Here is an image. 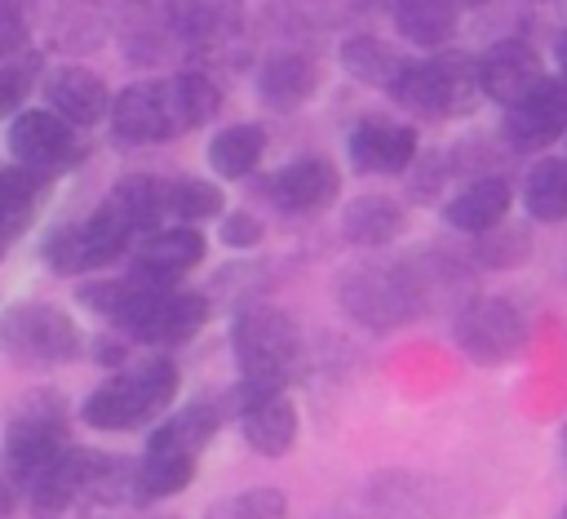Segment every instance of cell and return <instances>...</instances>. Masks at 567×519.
Listing matches in <instances>:
<instances>
[{
    "instance_id": "obj_19",
    "label": "cell",
    "mask_w": 567,
    "mask_h": 519,
    "mask_svg": "<svg viewBox=\"0 0 567 519\" xmlns=\"http://www.w3.org/2000/svg\"><path fill=\"white\" fill-rule=\"evenodd\" d=\"M403 262H408V271H412V284H416L425 311H443V306L461 311V306L470 302L474 271H470V262H461L456 253H447V248H421V253H412V257H403Z\"/></svg>"
},
{
    "instance_id": "obj_10",
    "label": "cell",
    "mask_w": 567,
    "mask_h": 519,
    "mask_svg": "<svg viewBox=\"0 0 567 519\" xmlns=\"http://www.w3.org/2000/svg\"><path fill=\"white\" fill-rule=\"evenodd\" d=\"M505 142L514 151H540L554 138L567 133V80L563 75H545L523 102L505 106V124H501Z\"/></svg>"
},
{
    "instance_id": "obj_9",
    "label": "cell",
    "mask_w": 567,
    "mask_h": 519,
    "mask_svg": "<svg viewBox=\"0 0 567 519\" xmlns=\"http://www.w3.org/2000/svg\"><path fill=\"white\" fill-rule=\"evenodd\" d=\"M4 146H9V155H13L18 169L40 173V177L62 173V169L80 155L75 129H71L66 120H58L49 106L18 111L13 124H9V133H4Z\"/></svg>"
},
{
    "instance_id": "obj_36",
    "label": "cell",
    "mask_w": 567,
    "mask_h": 519,
    "mask_svg": "<svg viewBox=\"0 0 567 519\" xmlns=\"http://www.w3.org/2000/svg\"><path fill=\"white\" fill-rule=\"evenodd\" d=\"M164 213H173L182 226H195V222L221 213V191L213 182H204V177L164 182Z\"/></svg>"
},
{
    "instance_id": "obj_5",
    "label": "cell",
    "mask_w": 567,
    "mask_h": 519,
    "mask_svg": "<svg viewBox=\"0 0 567 519\" xmlns=\"http://www.w3.org/2000/svg\"><path fill=\"white\" fill-rule=\"evenodd\" d=\"M394 102H403L416 115L430 120H447V115H465L478 102V58L465 53H434L421 62H408V71L399 75V84L390 89Z\"/></svg>"
},
{
    "instance_id": "obj_14",
    "label": "cell",
    "mask_w": 567,
    "mask_h": 519,
    "mask_svg": "<svg viewBox=\"0 0 567 519\" xmlns=\"http://www.w3.org/2000/svg\"><path fill=\"white\" fill-rule=\"evenodd\" d=\"M208 297L204 293H164L142 306V315L128 324V337L142 346H186L204 324H208Z\"/></svg>"
},
{
    "instance_id": "obj_2",
    "label": "cell",
    "mask_w": 567,
    "mask_h": 519,
    "mask_svg": "<svg viewBox=\"0 0 567 519\" xmlns=\"http://www.w3.org/2000/svg\"><path fill=\"white\" fill-rule=\"evenodd\" d=\"M173 395H177V364L155 355V359L111 373L80 404V417L93 430H142L173 404Z\"/></svg>"
},
{
    "instance_id": "obj_29",
    "label": "cell",
    "mask_w": 567,
    "mask_h": 519,
    "mask_svg": "<svg viewBox=\"0 0 567 519\" xmlns=\"http://www.w3.org/2000/svg\"><path fill=\"white\" fill-rule=\"evenodd\" d=\"M190 479H195V457H190V452L146 444L142 461H137V506L177 497V492L190 488Z\"/></svg>"
},
{
    "instance_id": "obj_21",
    "label": "cell",
    "mask_w": 567,
    "mask_h": 519,
    "mask_svg": "<svg viewBox=\"0 0 567 519\" xmlns=\"http://www.w3.org/2000/svg\"><path fill=\"white\" fill-rule=\"evenodd\" d=\"M509 213V182L496 173H483L474 182H465L447 204H443V222L461 235H483L492 226H501Z\"/></svg>"
},
{
    "instance_id": "obj_13",
    "label": "cell",
    "mask_w": 567,
    "mask_h": 519,
    "mask_svg": "<svg viewBox=\"0 0 567 519\" xmlns=\"http://www.w3.org/2000/svg\"><path fill=\"white\" fill-rule=\"evenodd\" d=\"M545 80V67H540V53L527 44V40H496L483 58H478V89L483 98L501 102V106H514L523 102L536 84Z\"/></svg>"
},
{
    "instance_id": "obj_38",
    "label": "cell",
    "mask_w": 567,
    "mask_h": 519,
    "mask_svg": "<svg viewBox=\"0 0 567 519\" xmlns=\"http://www.w3.org/2000/svg\"><path fill=\"white\" fill-rule=\"evenodd\" d=\"M204 519H288V497L279 488H248L213 501Z\"/></svg>"
},
{
    "instance_id": "obj_43",
    "label": "cell",
    "mask_w": 567,
    "mask_h": 519,
    "mask_svg": "<svg viewBox=\"0 0 567 519\" xmlns=\"http://www.w3.org/2000/svg\"><path fill=\"white\" fill-rule=\"evenodd\" d=\"M0 13H13V18H35V0H0Z\"/></svg>"
},
{
    "instance_id": "obj_4",
    "label": "cell",
    "mask_w": 567,
    "mask_h": 519,
    "mask_svg": "<svg viewBox=\"0 0 567 519\" xmlns=\"http://www.w3.org/2000/svg\"><path fill=\"white\" fill-rule=\"evenodd\" d=\"M66 444H71L66 439V404L53 390L27 395V404L13 408L9 430H4V448H0L4 479L13 488H27Z\"/></svg>"
},
{
    "instance_id": "obj_8",
    "label": "cell",
    "mask_w": 567,
    "mask_h": 519,
    "mask_svg": "<svg viewBox=\"0 0 567 519\" xmlns=\"http://www.w3.org/2000/svg\"><path fill=\"white\" fill-rule=\"evenodd\" d=\"M133 244V235L106 213V208H93L84 222L75 226H58L49 240H44V262L49 271L58 275H84V271H102L111 266L115 257H124Z\"/></svg>"
},
{
    "instance_id": "obj_17",
    "label": "cell",
    "mask_w": 567,
    "mask_h": 519,
    "mask_svg": "<svg viewBox=\"0 0 567 519\" xmlns=\"http://www.w3.org/2000/svg\"><path fill=\"white\" fill-rule=\"evenodd\" d=\"M244 22L239 0H164V27L190 49L226 44Z\"/></svg>"
},
{
    "instance_id": "obj_41",
    "label": "cell",
    "mask_w": 567,
    "mask_h": 519,
    "mask_svg": "<svg viewBox=\"0 0 567 519\" xmlns=\"http://www.w3.org/2000/svg\"><path fill=\"white\" fill-rule=\"evenodd\" d=\"M27 44H31V18L0 13V67H4V58H18Z\"/></svg>"
},
{
    "instance_id": "obj_7",
    "label": "cell",
    "mask_w": 567,
    "mask_h": 519,
    "mask_svg": "<svg viewBox=\"0 0 567 519\" xmlns=\"http://www.w3.org/2000/svg\"><path fill=\"white\" fill-rule=\"evenodd\" d=\"M452 342L470 364L496 368L523 355L527 319L509 297H470L452 319Z\"/></svg>"
},
{
    "instance_id": "obj_35",
    "label": "cell",
    "mask_w": 567,
    "mask_h": 519,
    "mask_svg": "<svg viewBox=\"0 0 567 519\" xmlns=\"http://www.w3.org/2000/svg\"><path fill=\"white\" fill-rule=\"evenodd\" d=\"M523 204L536 222H567V155H545L527 169Z\"/></svg>"
},
{
    "instance_id": "obj_34",
    "label": "cell",
    "mask_w": 567,
    "mask_h": 519,
    "mask_svg": "<svg viewBox=\"0 0 567 519\" xmlns=\"http://www.w3.org/2000/svg\"><path fill=\"white\" fill-rule=\"evenodd\" d=\"M261 155H266V129L261 124H230L208 142V164L226 182H239V177L257 173Z\"/></svg>"
},
{
    "instance_id": "obj_30",
    "label": "cell",
    "mask_w": 567,
    "mask_h": 519,
    "mask_svg": "<svg viewBox=\"0 0 567 519\" xmlns=\"http://www.w3.org/2000/svg\"><path fill=\"white\" fill-rule=\"evenodd\" d=\"M368 497H372V506H377L381 515H390V519H439V515H443L434 484H430V479H416V475H403V470L372 479Z\"/></svg>"
},
{
    "instance_id": "obj_37",
    "label": "cell",
    "mask_w": 567,
    "mask_h": 519,
    "mask_svg": "<svg viewBox=\"0 0 567 519\" xmlns=\"http://www.w3.org/2000/svg\"><path fill=\"white\" fill-rule=\"evenodd\" d=\"M527 253H532V235L523 226H492V231L478 235L470 262L487 266V271H509V266L527 262Z\"/></svg>"
},
{
    "instance_id": "obj_45",
    "label": "cell",
    "mask_w": 567,
    "mask_h": 519,
    "mask_svg": "<svg viewBox=\"0 0 567 519\" xmlns=\"http://www.w3.org/2000/svg\"><path fill=\"white\" fill-rule=\"evenodd\" d=\"M558 448H563V461H567V426H563V439H558Z\"/></svg>"
},
{
    "instance_id": "obj_42",
    "label": "cell",
    "mask_w": 567,
    "mask_h": 519,
    "mask_svg": "<svg viewBox=\"0 0 567 519\" xmlns=\"http://www.w3.org/2000/svg\"><path fill=\"white\" fill-rule=\"evenodd\" d=\"M18 510V488L9 479H0V519H9Z\"/></svg>"
},
{
    "instance_id": "obj_46",
    "label": "cell",
    "mask_w": 567,
    "mask_h": 519,
    "mask_svg": "<svg viewBox=\"0 0 567 519\" xmlns=\"http://www.w3.org/2000/svg\"><path fill=\"white\" fill-rule=\"evenodd\" d=\"M142 519H168V515H142Z\"/></svg>"
},
{
    "instance_id": "obj_39",
    "label": "cell",
    "mask_w": 567,
    "mask_h": 519,
    "mask_svg": "<svg viewBox=\"0 0 567 519\" xmlns=\"http://www.w3.org/2000/svg\"><path fill=\"white\" fill-rule=\"evenodd\" d=\"M261 235H266V226H261V217L248 213V208H235V213L221 217V244H226V248H257Z\"/></svg>"
},
{
    "instance_id": "obj_31",
    "label": "cell",
    "mask_w": 567,
    "mask_h": 519,
    "mask_svg": "<svg viewBox=\"0 0 567 519\" xmlns=\"http://www.w3.org/2000/svg\"><path fill=\"white\" fill-rule=\"evenodd\" d=\"M49 177L27 173V169H0V253L31 226V217L40 213V195H44Z\"/></svg>"
},
{
    "instance_id": "obj_22",
    "label": "cell",
    "mask_w": 567,
    "mask_h": 519,
    "mask_svg": "<svg viewBox=\"0 0 567 519\" xmlns=\"http://www.w3.org/2000/svg\"><path fill=\"white\" fill-rule=\"evenodd\" d=\"M133 266H151V271H159V275H186L190 266H199L204 262V253H208V244H204V235L195 231V226H155V231H146V235H137L133 244Z\"/></svg>"
},
{
    "instance_id": "obj_33",
    "label": "cell",
    "mask_w": 567,
    "mask_h": 519,
    "mask_svg": "<svg viewBox=\"0 0 567 519\" xmlns=\"http://www.w3.org/2000/svg\"><path fill=\"white\" fill-rule=\"evenodd\" d=\"M164 89H168V111H173V124H177V138L208 124L217 111H221V89L199 75V71H177V75H164Z\"/></svg>"
},
{
    "instance_id": "obj_28",
    "label": "cell",
    "mask_w": 567,
    "mask_h": 519,
    "mask_svg": "<svg viewBox=\"0 0 567 519\" xmlns=\"http://www.w3.org/2000/svg\"><path fill=\"white\" fill-rule=\"evenodd\" d=\"M408 62H412V58H403V53H399L390 40H381V35H346V40H341V67H346L354 80L372 84V89H394L399 75L408 71Z\"/></svg>"
},
{
    "instance_id": "obj_24",
    "label": "cell",
    "mask_w": 567,
    "mask_h": 519,
    "mask_svg": "<svg viewBox=\"0 0 567 519\" xmlns=\"http://www.w3.org/2000/svg\"><path fill=\"white\" fill-rule=\"evenodd\" d=\"M97 208H106V213L137 240V235L155 231L159 217H164V182L151 177V173H128V177H120V182L106 191V200H102Z\"/></svg>"
},
{
    "instance_id": "obj_20",
    "label": "cell",
    "mask_w": 567,
    "mask_h": 519,
    "mask_svg": "<svg viewBox=\"0 0 567 519\" xmlns=\"http://www.w3.org/2000/svg\"><path fill=\"white\" fill-rule=\"evenodd\" d=\"M319 89V62L301 49H279L257 67V98L270 111H297Z\"/></svg>"
},
{
    "instance_id": "obj_11",
    "label": "cell",
    "mask_w": 567,
    "mask_h": 519,
    "mask_svg": "<svg viewBox=\"0 0 567 519\" xmlns=\"http://www.w3.org/2000/svg\"><path fill=\"white\" fill-rule=\"evenodd\" d=\"M106 115H111V133L120 142H128V146H155V142L177 138L164 80H142V84L120 89L111 98V111Z\"/></svg>"
},
{
    "instance_id": "obj_18",
    "label": "cell",
    "mask_w": 567,
    "mask_h": 519,
    "mask_svg": "<svg viewBox=\"0 0 567 519\" xmlns=\"http://www.w3.org/2000/svg\"><path fill=\"white\" fill-rule=\"evenodd\" d=\"M44 98H49V111L58 120H66L71 129H89L111 111V93H106L102 75H93L89 67H75V62L44 75Z\"/></svg>"
},
{
    "instance_id": "obj_44",
    "label": "cell",
    "mask_w": 567,
    "mask_h": 519,
    "mask_svg": "<svg viewBox=\"0 0 567 519\" xmlns=\"http://www.w3.org/2000/svg\"><path fill=\"white\" fill-rule=\"evenodd\" d=\"M554 62H558V75L567 80V27L554 35Z\"/></svg>"
},
{
    "instance_id": "obj_26",
    "label": "cell",
    "mask_w": 567,
    "mask_h": 519,
    "mask_svg": "<svg viewBox=\"0 0 567 519\" xmlns=\"http://www.w3.org/2000/svg\"><path fill=\"white\" fill-rule=\"evenodd\" d=\"M221 413H226V399H213V395L190 399V404L177 408L164 426H155L146 444H155V448H182V452L199 457V452L213 444V435H217V426H221Z\"/></svg>"
},
{
    "instance_id": "obj_6",
    "label": "cell",
    "mask_w": 567,
    "mask_h": 519,
    "mask_svg": "<svg viewBox=\"0 0 567 519\" xmlns=\"http://www.w3.org/2000/svg\"><path fill=\"white\" fill-rule=\"evenodd\" d=\"M84 346L80 324L53 302H18L0 315V350L22 368H53Z\"/></svg>"
},
{
    "instance_id": "obj_47",
    "label": "cell",
    "mask_w": 567,
    "mask_h": 519,
    "mask_svg": "<svg viewBox=\"0 0 567 519\" xmlns=\"http://www.w3.org/2000/svg\"><path fill=\"white\" fill-rule=\"evenodd\" d=\"M558 519H567V506H563V515H558Z\"/></svg>"
},
{
    "instance_id": "obj_15",
    "label": "cell",
    "mask_w": 567,
    "mask_h": 519,
    "mask_svg": "<svg viewBox=\"0 0 567 519\" xmlns=\"http://www.w3.org/2000/svg\"><path fill=\"white\" fill-rule=\"evenodd\" d=\"M102 452L97 448H84V444H66L31 484H27V501L35 515H62L66 506H75L97 470Z\"/></svg>"
},
{
    "instance_id": "obj_40",
    "label": "cell",
    "mask_w": 567,
    "mask_h": 519,
    "mask_svg": "<svg viewBox=\"0 0 567 519\" xmlns=\"http://www.w3.org/2000/svg\"><path fill=\"white\" fill-rule=\"evenodd\" d=\"M27 89H31V71L27 67H0V120L4 115H13L18 106H22V98H27Z\"/></svg>"
},
{
    "instance_id": "obj_32",
    "label": "cell",
    "mask_w": 567,
    "mask_h": 519,
    "mask_svg": "<svg viewBox=\"0 0 567 519\" xmlns=\"http://www.w3.org/2000/svg\"><path fill=\"white\" fill-rule=\"evenodd\" d=\"M394 27L416 49H443L456 35L452 0H394Z\"/></svg>"
},
{
    "instance_id": "obj_25",
    "label": "cell",
    "mask_w": 567,
    "mask_h": 519,
    "mask_svg": "<svg viewBox=\"0 0 567 519\" xmlns=\"http://www.w3.org/2000/svg\"><path fill=\"white\" fill-rule=\"evenodd\" d=\"M44 40L58 53H89L106 40V13L93 0H49Z\"/></svg>"
},
{
    "instance_id": "obj_23",
    "label": "cell",
    "mask_w": 567,
    "mask_h": 519,
    "mask_svg": "<svg viewBox=\"0 0 567 519\" xmlns=\"http://www.w3.org/2000/svg\"><path fill=\"white\" fill-rule=\"evenodd\" d=\"M239 426H244V439L248 448H257L261 457H284L292 452L297 435H301V417H297V404L279 390V395H266L257 404H248L239 413Z\"/></svg>"
},
{
    "instance_id": "obj_3",
    "label": "cell",
    "mask_w": 567,
    "mask_h": 519,
    "mask_svg": "<svg viewBox=\"0 0 567 519\" xmlns=\"http://www.w3.org/2000/svg\"><path fill=\"white\" fill-rule=\"evenodd\" d=\"M337 306L368 333H394L425 315L408 262H354L337 275Z\"/></svg>"
},
{
    "instance_id": "obj_12",
    "label": "cell",
    "mask_w": 567,
    "mask_h": 519,
    "mask_svg": "<svg viewBox=\"0 0 567 519\" xmlns=\"http://www.w3.org/2000/svg\"><path fill=\"white\" fill-rule=\"evenodd\" d=\"M416 129L385 120V115H363L350 129L346 155L359 173H408L416 164Z\"/></svg>"
},
{
    "instance_id": "obj_1",
    "label": "cell",
    "mask_w": 567,
    "mask_h": 519,
    "mask_svg": "<svg viewBox=\"0 0 567 519\" xmlns=\"http://www.w3.org/2000/svg\"><path fill=\"white\" fill-rule=\"evenodd\" d=\"M230 350L239 364V386L226 395V408L244 413L248 404L284 390L288 368L297 364L301 350L297 319L284 315L279 306H248L230 324Z\"/></svg>"
},
{
    "instance_id": "obj_27",
    "label": "cell",
    "mask_w": 567,
    "mask_h": 519,
    "mask_svg": "<svg viewBox=\"0 0 567 519\" xmlns=\"http://www.w3.org/2000/svg\"><path fill=\"white\" fill-rule=\"evenodd\" d=\"M408 226V208L390 195H359L346 204L341 213V231L350 244H363V248H381L390 240H399Z\"/></svg>"
},
{
    "instance_id": "obj_16",
    "label": "cell",
    "mask_w": 567,
    "mask_h": 519,
    "mask_svg": "<svg viewBox=\"0 0 567 519\" xmlns=\"http://www.w3.org/2000/svg\"><path fill=\"white\" fill-rule=\"evenodd\" d=\"M270 200L288 213H319L328 204H337L341 195V173L328 155H297L292 164H284L270 182H266Z\"/></svg>"
}]
</instances>
